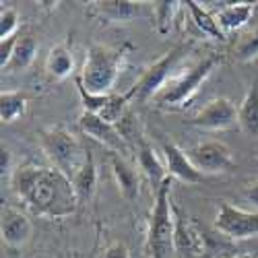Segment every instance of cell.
Instances as JSON below:
<instances>
[{
	"label": "cell",
	"mask_w": 258,
	"mask_h": 258,
	"mask_svg": "<svg viewBox=\"0 0 258 258\" xmlns=\"http://www.w3.org/2000/svg\"><path fill=\"white\" fill-rule=\"evenodd\" d=\"M73 186H75L79 203L91 201L93 192H95V186H97V167H95V159H93V153L91 151L87 155V161H85V165L79 169V174L73 178Z\"/></svg>",
	"instance_id": "19"
},
{
	"label": "cell",
	"mask_w": 258,
	"mask_h": 258,
	"mask_svg": "<svg viewBox=\"0 0 258 258\" xmlns=\"http://www.w3.org/2000/svg\"><path fill=\"white\" fill-rule=\"evenodd\" d=\"M0 233L9 248H23L33 235V225L23 213L17 209L3 207L0 213Z\"/></svg>",
	"instance_id": "12"
},
{
	"label": "cell",
	"mask_w": 258,
	"mask_h": 258,
	"mask_svg": "<svg viewBox=\"0 0 258 258\" xmlns=\"http://www.w3.org/2000/svg\"><path fill=\"white\" fill-rule=\"evenodd\" d=\"M217 64H219L217 56L203 58L192 69H188V73H184L182 77H178L174 81H169L165 85V89L157 95V103L165 105V107H182V105H186L192 97L197 95V91L201 89V85L211 77V73L215 71Z\"/></svg>",
	"instance_id": "5"
},
{
	"label": "cell",
	"mask_w": 258,
	"mask_h": 258,
	"mask_svg": "<svg viewBox=\"0 0 258 258\" xmlns=\"http://www.w3.org/2000/svg\"><path fill=\"white\" fill-rule=\"evenodd\" d=\"M77 89H79V95H81V103H83V112H89V114H101V110L105 107V103L110 101V95H95V93H89L87 89L83 87V83L77 79Z\"/></svg>",
	"instance_id": "26"
},
{
	"label": "cell",
	"mask_w": 258,
	"mask_h": 258,
	"mask_svg": "<svg viewBox=\"0 0 258 258\" xmlns=\"http://www.w3.org/2000/svg\"><path fill=\"white\" fill-rule=\"evenodd\" d=\"M252 15H254V3H238L223 7L215 15V19H217V23L223 31H238L248 23Z\"/></svg>",
	"instance_id": "17"
},
{
	"label": "cell",
	"mask_w": 258,
	"mask_h": 258,
	"mask_svg": "<svg viewBox=\"0 0 258 258\" xmlns=\"http://www.w3.org/2000/svg\"><path fill=\"white\" fill-rule=\"evenodd\" d=\"M27 112V97L19 91H3L0 95V118L5 124L17 122Z\"/></svg>",
	"instance_id": "22"
},
{
	"label": "cell",
	"mask_w": 258,
	"mask_h": 258,
	"mask_svg": "<svg viewBox=\"0 0 258 258\" xmlns=\"http://www.w3.org/2000/svg\"><path fill=\"white\" fill-rule=\"evenodd\" d=\"M103 258H131V252H128L124 242H112L105 248Z\"/></svg>",
	"instance_id": "29"
},
{
	"label": "cell",
	"mask_w": 258,
	"mask_h": 258,
	"mask_svg": "<svg viewBox=\"0 0 258 258\" xmlns=\"http://www.w3.org/2000/svg\"><path fill=\"white\" fill-rule=\"evenodd\" d=\"M201 174H227L235 167L231 149L221 141H207L186 151Z\"/></svg>",
	"instance_id": "8"
},
{
	"label": "cell",
	"mask_w": 258,
	"mask_h": 258,
	"mask_svg": "<svg viewBox=\"0 0 258 258\" xmlns=\"http://www.w3.org/2000/svg\"><path fill=\"white\" fill-rule=\"evenodd\" d=\"M56 258H64V256H62V254H60V256H56Z\"/></svg>",
	"instance_id": "32"
},
{
	"label": "cell",
	"mask_w": 258,
	"mask_h": 258,
	"mask_svg": "<svg viewBox=\"0 0 258 258\" xmlns=\"http://www.w3.org/2000/svg\"><path fill=\"white\" fill-rule=\"evenodd\" d=\"M169 178L155 190V205L147 231V252L151 258H171L176 252V217L169 201Z\"/></svg>",
	"instance_id": "2"
},
{
	"label": "cell",
	"mask_w": 258,
	"mask_h": 258,
	"mask_svg": "<svg viewBox=\"0 0 258 258\" xmlns=\"http://www.w3.org/2000/svg\"><path fill=\"white\" fill-rule=\"evenodd\" d=\"M238 124L248 137H258V85H252L238 107Z\"/></svg>",
	"instance_id": "18"
},
{
	"label": "cell",
	"mask_w": 258,
	"mask_h": 258,
	"mask_svg": "<svg viewBox=\"0 0 258 258\" xmlns=\"http://www.w3.org/2000/svg\"><path fill=\"white\" fill-rule=\"evenodd\" d=\"M37 54V41L31 35H23L19 37V44L15 48V54L7 67V73H17V71H25L29 64L35 60Z\"/></svg>",
	"instance_id": "23"
},
{
	"label": "cell",
	"mask_w": 258,
	"mask_h": 258,
	"mask_svg": "<svg viewBox=\"0 0 258 258\" xmlns=\"http://www.w3.org/2000/svg\"><path fill=\"white\" fill-rule=\"evenodd\" d=\"M124 62V50H112L107 46L93 44L85 54L83 71L77 77L83 87L95 95H112L110 91L120 77Z\"/></svg>",
	"instance_id": "3"
},
{
	"label": "cell",
	"mask_w": 258,
	"mask_h": 258,
	"mask_svg": "<svg viewBox=\"0 0 258 258\" xmlns=\"http://www.w3.org/2000/svg\"><path fill=\"white\" fill-rule=\"evenodd\" d=\"M17 44H19V35H15V37H9V39H3V41H0V69H3V71H7L9 62H11L13 54H15Z\"/></svg>",
	"instance_id": "28"
},
{
	"label": "cell",
	"mask_w": 258,
	"mask_h": 258,
	"mask_svg": "<svg viewBox=\"0 0 258 258\" xmlns=\"http://www.w3.org/2000/svg\"><path fill=\"white\" fill-rule=\"evenodd\" d=\"M137 161H139V169L151 182L153 190H157L167 180V169H165L163 159L155 153L153 145L143 135H137Z\"/></svg>",
	"instance_id": "13"
},
{
	"label": "cell",
	"mask_w": 258,
	"mask_h": 258,
	"mask_svg": "<svg viewBox=\"0 0 258 258\" xmlns=\"http://www.w3.org/2000/svg\"><path fill=\"white\" fill-rule=\"evenodd\" d=\"M0 169H3V174L11 169V151L5 147H3V151H0Z\"/></svg>",
	"instance_id": "31"
},
{
	"label": "cell",
	"mask_w": 258,
	"mask_h": 258,
	"mask_svg": "<svg viewBox=\"0 0 258 258\" xmlns=\"http://www.w3.org/2000/svg\"><path fill=\"white\" fill-rule=\"evenodd\" d=\"M215 229L231 240H248L258 235V213L233 207L227 201L219 203Z\"/></svg>",
	"instance_id": "7"
},
{
	"label": "cell",
	"mask_w": 258,
	"mask_h": 258,
	"mask_svg": "<svg viewBox=\"0 0 258 258\" xmlns=\"http://www.w3.org/2000/svg\"><path fill=\"white\" fill-rule=\"evenodd\" d=\"M11 188L37 217L62 219L73 215L79 205L71 178L56 167L21 165L11 176Z\"/></svg>",
	"instance_id": "1"
},
{
	"label": "cell",
	"mask_w": 258,
	"mask_h": 258,
	"mask_svg": "<svg viewBox=\"0 0 258 258\" xmlns=\"http://www.w3.org/2000/svg\"><path fill=\"white\" fill-rule=\"evenodd\" d=\"M95 13L110 23H131L141 17L143 7L141 3H131V0H105V3H95Z\"/></svg>",
	"instance_id": "15"
},
{
	"label": "cell",
	"mask_w": 258,
	"mask_h": 258,
	"mask_svg": "<svg viewBox=\"0 0 258 258\" xmlns=\"http://www.w3.org/2000/svg\"><path fill=\"white\" fill-rule=\"evenodd\" d=\"M161 155H163V163H165L169 178H176V180H180L188 186L203 182L205 176L195 167V163L190 161L188 153L184 151V149H180L176 143L165 141L161 145Z\"/></svg>",
	"instance_id": "11"
},
{
	"label": "cell",
	"mask_w": 258,
	"mask_h": 258,
	"mask_svg": "<svg viewBox=\"0 0 258 258\" xmlns=\"http://www.w3.org/2000/svg\"><path fill=\"white\" fill-rule=\"evenodd\" d=\"M233 56H235V60H238V62L256 60L258 58V31H252V33L244 35L238 41V46H235Z\"/></svg>",
	"instance_id": "25"
},
{
	"label": "cell",
	"mask_w": 258,
	"mask_h": 258,
	"mask_svg": "<svg viewBox=\"0 0 258 258\" xmlns=\"http://www.w3.org/2000/svg\"><path fill=\"white\" fill-rule=\"evenodd\" d=\"M46 71L54 81H64L73 75L75 71V58L71 50V41H64L50 50L48 60H46Z\"/></svg>",
	"instance_id": "16"
},
{
	"label": "cell",
	"mask_w": 258,
	"mask_h": 258,
	"mask_svg": "<svg viewBox=\"0 0 258 258\" xmlns=\"http://www.w3.org/2000/svg\"><path fill=\"white\" fill-rule=\"evenodd\" d=\"M186 48L184 46H178L174 50H169L167 54H163L153 67H149L145 71V75L137 81V85L131 89L133 91V97L139 99V101H147L151 97H157L167 85V79L171 75V71L176 69V64L180 62V58L184 56Z\"/></svg>",
	"instance_id": "6"
},
{
	"label": "cell",
	"mask_w": 258,
	"mask_h": 258,
	"mask_svg": "<svg viewBox=\"0 0 258 258\" xmlns=\"http://www.w3.org/2000/svg\"><path fill=\"white\" fill-rule=\"evenodd\" d=\"M19 29V15L15 9H3L0 13V41L15 37Z\"/></svg>",
	"instance_id": "27"
},
{
	"label": "cell",
	"mask_w": 258,
	"mask_h": 258,
	"mask_svg": "<svg viewBox=\"0 0 258 258\" xmlns=\"http://www.w3.org/2000/svg\"><path fill=\"white\" fill-rule=\"evenodd\" d=\"M190 124L201 131H227L238 124V110L227 97H215L190 120Z\"/></svg>",
	"instance_id": "10"
},
{
	"label": "cell",
	"mask_w": 258,
	"mask_h": 258,
	"mask_svg": "<svg viewBox=\"0 0 258 258\" xmlns=\"http://www.w3.org/2000/svg\"><path fill=\"white\" fill-rule=\"evenodd\" d=\"M244 197H246V201H248V203L258 211V182H254V184H250V186L246 188Z\"/></svg>",
	"instance_id": "30"
},
{
	"label": "cell",
	"mask_w": 258,
	"mask_h": 258,
	"mask_svg": "<svg viewBox=\"0 0 258 258\" xmlns=\"http://www.w3.org/2000/svg\"><path fill=\"white\" fill-rule=\"evenodd\" d=\"M180 9V3H153V15H155V27L161 35H167L171 29L176 11Z\"/></svg>",
	"instance_id": "24"
},
{
	"label": "cell",
	"mask_w": 258,
	"mask_h": 258,
	"mask_svg": "<svg viewBox=\"0 0 258 258\" xmlns=\"http://www.w3.org/2000/svg\"><path fill=\"white\" fill-rule=\"evenodd\" d=\"M110 167H112V174L116 178L120 195L126 201L135 203L139 199V195H141V176H139L137 167H133L118 153H110Z\"/></svg>",
	"instance_id": "14"
},
{
	"label": "cell",
	"mask_w": 258,
	"mask_h": 258,
	"mask_svg": "<svg viewBox=\"0 0 258 258\" xmlns=\"http://www.w3.org/2000/svg\"><path fill=\"white\" fill-rule=\"evenodd\" d=\"M188 11H190V17L192 21H195V25L209 37L213 39H219V41H225V31L219 27L217 19H215V15H211L207 9H203L199 3H195V0H188L186 3Z\"/></svg>",
	"instance_id": "20"
},
{
	"label": "cell",
	"mask_w": 258,
	"mask_h": 258,
	"mask_svg": "<svg viewBox=\"0 0 258 258\" xmlns=\"http://www.w3.org/2000/svg\"><path fill=\"white\" fill-rule=\"evenodd\" d=\"M39 145L48 155V159L54 163V167L62 171L67 178H71V182L79 174V169L85 165L89 155V151H85L77 137L62 126L44 128L39 133Z\"/></svg>",
	"instance_id": "4"
},
{
	"label": "cell",
	"mask_w": 258,
	"mask_h": 258,
	"mask_svg": "<svg viewBox=\"0 0 258 258\" xmlns=\"http://www.w3.org/2000/svg\"><path fill=\"white\" fill-rule=\"evenodd\" d=\"M79 128L83 135H87L89 139L101 143L103 147L110 149V153H126L128 151V145L126 139L122 137V133L118 131V126L105 122L101 116L97 114H89V112H83L79 116Z\"/></svg>",
	"instance_id": "9"
},
{
	"label": "cell",
	"mask_w": 258,
	"mask_h": 258,
	"mask_svg": "<svg viewBox=\"0 0 258 258\" xmlns=\"http://www.w3.org/2000/svg\"><path fill=\"white\" fill-rule=\"evenodd\" d=\"M174 217H176V252L188 258L201 254V235L188 223H184L182 217H178L176 209H174Z\"/></svg>",
	"instance_id": "21"
}]
</instances>
